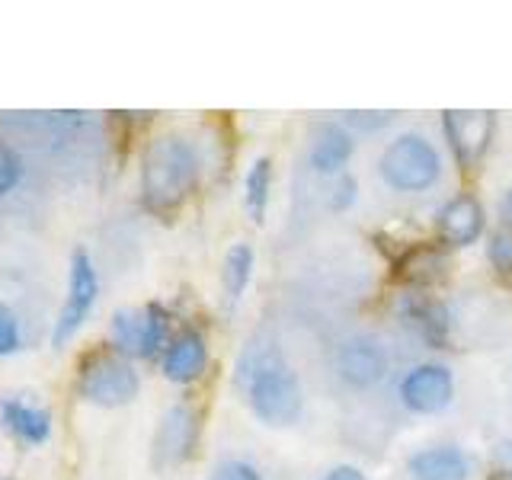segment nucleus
I'll list each match as a JSON object with an SVG mask.
<instances>
[{
	"label": "nucleus",
	"instance_id": "obj_1",
	"mask_svg": "<svg viewBox=\"0 0 512 480\" xmlns=\"http://www.w3.org/2000/svg\"><path fill=\"white\" fill-rule=\"evenodd\" d=\"M202 157L183 135L154 138L141 157V199L151 212H173L199 186Z\"/></svg>",
	"mask_w": 512,
	"mask_h": 480
},
{
	"label": "nucleus",
	"instance_id": "obj_2",
	"mask_svg": "<svg viewBox=\"0 0 512 480\" xmlns=\"http://www.w3.org/2000/svg\"><path fill=\"white\" fill-rule=\"evenodd\" d=\"M247 400L256 413V420L266 426H292L301 420L304 410V391L295 375V368L282 359L279 349H253L240 365Z\"/></svg>",
	"mask_w": 512,
	"mask_h": 480
},
{
	"label": "nucleus",
	"instance_id": "obj_3",
	"mask_svg": "<svg viewBox=\"0 0 512 480\" xmlns=\"http://www.w3.org/2000/svg\"><path fill=\"white\" fill-rule=\"evenodd\" d=\"M381 180L394 192H423L439 183L442 160L439 151L432 148V141L423 135H400L384 148L378 160Z\"/></svg>",
	"mask_w": 512,
	"mask_h": 480
},
{
	"label": "nucleus",
	"instance_id": "obj_4",
	"mask_svg": "<svg viewBox=\"0 0 512 480\" xmlns=\"http://www.w3.org/2000/svg\"><path fill=\"white\" fill-rule=\"evenodd\" d=\"M141 378L135 372V365L112 356V352H100V356H90L80 368L77 378V394L96 407H125L138 397Z\"/></svg>",
	"mask_w": 512,
	"mask_h": 480
},
{
	"label": "nucleus",
	"instance_id": "obj_5",
	"mask_svg": "<svg viewBox=\"0 0 512 480\" xmlns=\"http://www.w3.org/2000/svg\"><path fill=\"white\" fill-rule=\"evenodd\" d=\"M170 314L160 304L144 308H122L112 317V343L122 356L154 359L160 349L170 346Z\"/></svg>",
	"mask_w": 512,
	"mask_h": 480
},
{
	"label": "nucleus",
	"instance_id": "obj_6",
	"mask_svg": "<svg viewBox=\"0 0 512 480\" xmlns=\"http://www.w3.org/2000/svg\"><path fill=\"white\" fill-rule=\"evenodd\" d=\"M96 295H100V279H96V269L87 250H74L71 256V272H68V295H64L58 324L52 333V343L61 349L64 343L77 336V330L87 324V317L96 304Z\"/></svg>",
	"mask_w": 512,
	"mask_h": 480
},
{
	"label": "nucleus",
	"instance_id": "obj_7",
	"mask_svg": "<svg viewBox=\"0 0 512 480\" xmlns=\"http://www.w3.org/2000/svg\"><path fill=\"white\" fill-rule=\"evenodd\" d=\"M493 112L487 109H445L442 132L461 167H477L493 141Z\"/></svg>",
	"mask_w": 512,
	"mask_h": 480
},
{
	"label": "nucleus",
	"instance_id": "obj_8",
	"mask_svg": "<svg viewBox=\"0 0 512 480\" xmlns=\"http://www.w3.org/2000/svg\"><path fill=\"white\" fill-rule=\"evenodd\" d=\"M400 400L410 413H420V416H432V413H442L455 397V378L448 372L445 365H416L410 372L400 378V388H397Z\"/></svg>",
	"mask_w": 512,
	"mask_h": 480
},
{
	"label": "nucleus",
	"instance_id": "obj_9",
	"mask_svg": "<svg viewBox=\"0 0 512 480\" xmlns=\"http://www.w3.org/2000/svg\"><path fill=\"white\" fill-rule=\"evenodd\" d=\"M336 375L349 388H375L388 375V349L372 336H352L336 349Z\"/></svg>",
	"mask_w": 512,
	"mask_h": 480
},
{
	"label": "nucleus",
	"instance_id": "obj_10",
	"mask_svg": "<svg viewBox=\"0 0 512 480\" xmlns=\"http://www.w3.org/2000/svg\"><path fill=\"white\" fill-rule=\"evenodd\" d=\"M199 439V420L196 410L186 404H176L167 410V416L160 420L157 439H154V461L160 468H173V464H183Z\"/></svg>",
	"mask_w": 512,
	"mask_h": 480
},
{
	"label": "nucleus",
	"instance_id": "obj_11",
	"mask_svg": "<svg viewBox=\"0 0 512 480\" xmlns=\"http://www.w3.org/2000/svg\"><path fill=\"white\" fill-rule=\"evenodd\" d=\"M436 231H439L442 247L448 250L471 247L474 240L484 234V208H480L474 196L448 199L436 215Z\"/></svg>",
	"mask_w": 512,
	"mask_h": 480
},
{
	"label": "nucleus",
	"instance_id": "obj_12",
	"mask_svg": "<svg viewBox=\"0 0 512 480\" xmlns=\"http://www.w3.org/2000/svg\"><path fill=\"white\" fill-rule=\"evenodd\" d=\"M205 365H208V346H205V336L196 330H186L176 336V340H170V346L164 349V359H160L164 378L173 384H189L202 378Z\"/></svg>",
	"mask_w": 512,
	"mask_h": 480
},
{
	"label": "nucleus",
	"instance_id": "obj_13",
	"mask_svg": "<svg viewBox=\"0 0 512 480\" xmlns=\"http://www.w3.org/2000/svg\"><path fill=\"white\" fill-rule=\"evenodd\" d=\"M407 471L413 480H468L471 461L458 445H432L410 455Z\"/></svg>",
	"mask_w": 512,
	"mask_h": 480
},
{
	"label": "nucleus",
	"instance_id": "obj_14",
	"mask_svg": "<svg viewBox=\"0 0 512 480\" xmlns=\"http://www.w3.org/2000/svg\"><path fill=\"white\" fill-rule=\"evenodd\" d=\"M0 423L26 445H42L52 439V413L42 407H32L20 397L0 400Z\"/></svg>",
	"mask_w": 512,
	"mask_h": 480
},
{
	"label": "nucleus",
	"instance_id": "obj_15",
	"mask_svg": "<svg viewBox=\"0 0 512 480\" xmlns=\"http://www.w3.org/2000/svg\"><path fill=\"white\" fill-rule=\"evenodd\" d=\"M404 320L423 336L426 343L436 349L448 346V330H452V317H448L445 304L426 295H410L404 301Z\"/></svg>",
	"mask_w": 512,
	"mask_h": 480
},
{
	"label": "nucleus",
	"instance_id": "obj_16",
	"mask_svg": "<svg viewBox=\"0 0 512 480\" xmlns=\"http://www.w3.org/2000/svg\"><path fill=\"white\" fill-rule=\"evenodd\" d=\"M352 157V135L336 122L317 125L314 141H311V167L317 173H340Z\"/></svg>",
	"mask_w": 512,
	"mask_h": 480
},
{
	"label": "nucleus",
	"instance_id": "obj_17",
	"mask_svg": "<svg viewBox=\"0 0 512 480\" xmlns=\"http://www.w3.org/2000/svg\"><path fill=\"white\" fill-rule=\"evenodd\" d=\"M400 279L410 285H436L448 276V256L442 247H413L404 260L397 263Z\"/></svg>",
	"mask_w": 512,
	"mask_h": 480
},
{
	"label": "nucleus",
	"instance_id": "obj_18",
	"mask_svg": "<svg viewBox=\"0 0 512 480\" xmlns=\"http://www.w3.org/2000/svg\"><path fill=\"white\" fill-rule=\"evenodd\" d=\"M269 189H272V164H269V157H256L253 167L247 170V180H244V202H247V212L256 224H263V218H266Z\"/></svg>",
	"mask_w": 512,
	"mask_h": 480
},
{
	"label": "nucleus",
	"instance_id": "obj_19",
	"mask_svg": "<svg viewBox=\"0 0 512 480\" xmlns=\"http://www.w3.org/2000/svg\"><path fill=\"white\" fill-rule=\"evenodd\" d=\"M253 247L250 244H234L224 256V269H221V282H224V295L228 301H237L244 295V288L253 276Z\"/></svg>",
	"mask_w": 512,
	"mask_h": 480
},
{
	"label": "nucleus",
	"instance_id": "obj_20",
	"mask_svg": "<svg viewBox=\"0 0 512 480\" xmlns=\"http://www.w3.org/2000/svg\"><path fill=\"white\" fill-rule=\"evenodd\" d=\"M487 260L500 276H512V231H496L487 240Z\"/></svg>",
	"mask_w": 512,
	"mask_h": 480
},
{
	"label": "nucleus",
	"instance_id": "obj_21",
	"mask_svg": "<svg viewBox=\"0 0 512 480\" xmlns=\"http://www.w3.org/2000/svg\"><path fill=\"white\" fill-rule=\"evenodd\" d=\"M20 346H23L20 320H16V314L7 304H0V356H13V352H20Z\"/></svg>",
	"mask_w": 512,
	"mask_h": 480
},
{
	"label": "nucleus",
	"instance_id": "obj_22",
	"mask_svg": "<svg viewBox=\"0 0 512 480\" xmlns=\"http://www.w3.org/2000/svg\"><path fill=\"white\" fill-rule=\"evenodd\" d=\"M23 180V160L13 148L0 144V196H7L10 189H16V183Z\"/></svg>",
	"mask_w": 512,
	"mask_h": 480
},
{
	"label": "nucleus",
	"instance_id": "obj_23",
	"mask_svg": "<svg viewBox=\"0 0 512 480\" xmlns=\"http://www.w3.org/2000/svg\"><path fill=\"white\" fill-rule=\"evenodd\" d=\"M215 480H263V477L256 474V468H250L247 461H231L215 474Z\"/></svg>",
	"mask_w": 512,
	"mask_h": 480
},
{
	"label": "nucleus",
	"instance_id": "obj_24",
	"mask_svg": "<svg viewBox=\"0 0 512 480\" xmlns=\"http://www.w3.org/2000/svg\"><path fill=\"white\" fill-rule=\"evenodd\" d=\"M356 199V180L352 176H340V183L333 189V208H346Z\"/></svg>",
	"mask_w": 512,
	"mask_h": 480
},
{
	"label": "nucleus",
	"instance_id": "obj_25",
	"mask_svg": "<svg viewBox=\"0 0 512 480\" xmlns=\"http://www.w3.org/2000/svg\"><path fill=\"white\" fill-rule=\"evenodd\" d=\"M320 480H368L359 468H352V464H340V468L327 471Z\"/></svg>",
	"mask_w": 512,
	"mask_h": 480
},
{
	"label": "nucleus",
	"instance_id": "obj_26",
	"mask_svg": "<svg viewBox=\"0 0 512 480\" xmlns=\"http://www.w3.org/2000/svg\"><path fill=\"white\" fill-rule=\"evenodd\" d=\"M493 461L500 471H512V442H500L493 448Z\"/></svg>",
	"mask_w": 512,
	"mask_h": 480
},
{
	"label": "nucleus",
	"instance_id": "obj_27",
	"mask_svg": "<svg viewBox=\"0 0 512 480\" xmlns=\"http://www.w3.org/2000/svg\"><path fill=\"white\" fill-rule=\"evenodd\" d=\"M500 212H503V221L509 224V231H512V189L506 192V199H503V208H500Z\"/></svg>",
	"mask_w": 512,
	"mask_h": 480
},
{
	"label": "nucleus",
	"instance_id": "obj_28",
	"mask_svg": "<svg viewBox=\"0 0 512 480\" xmlns=\"http://www.w3.org/2000/svg\"><path fill=\"white\" fill-rule=\"evenodd\" d=\"M487 480H512V471H500V468H496V471H490Z\"/></svg>",
	"mask_w": 512,
	"mask_h": 480
}]
</instances>
